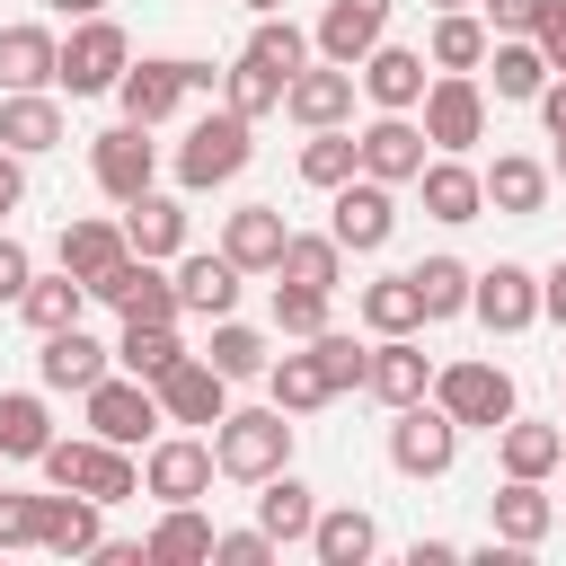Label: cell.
<instances>
[{"mask_svg":"<svg viewBox=\"0 0 566 566\" xmlns=\"http://www.w3.org/2000/svg\"><path fill=\"white\" fill-rule=\"evenodd\" d=\"M221 88V71L212 62H195V53H142L124 80H115V106H124V124H168L186 97H212Z\"/></svg>","mask_w":566,"mask_h":566,"instance_id":"obj_1","label":"cell"},{"mask_svg":"<svg viewBox=\"0 0 566 566\" xmlns=\"http://www.w3.org/2000/svg\"><path fill=\"white\" fill-rule=\"evenodd\" d=\"M248 159H256V124H248L239 106H212V115H195L186 142H177V195H212V186H230Z\"/></svg>","mask_w":566,"mask_h":566,"instance_id":"obj_2","label":"cell"},{"mask_svg":"<svg viewBox=\"0 0 566 566\" xmlns=\"http://www.w3.org/2000/svg\"><path fill=\"white\" fill-rule=\"evenodd\" d=\"M292 416L265 398V407H230L221 424H212V460H221V478H239V486H256V478H274V469H292Z\"/></svg>","mask_w":566,"mask_h":566,"instance_id":"obj_3","label":"cell"},{"mask_svg":"<svg viewBox=\"0 0 566 566\" xmlns=\"http://www.w3.org/2000/svg\"><path fill=\"white\" fill-rule=\"evenodd\" d=\"M433 407L460 424V433H504L513 416H522V398H513V371L504 363H433Z\"/></svg>","mask_w":566,"mask_h":566,"instance_id":"obj_4","label":"cell"},{"mask_svg":"<svg viewBox=\"0 0 566 566\" xmlns=\"http://www.w3.org/2000/svg\"><path fill=\"white\" fill-rule=\"evenodd\" d=\"M44 486H80V495H97V504H124V495H142V469H133V451L124 442H97V433H53L44 442Z\"/></svg>","mask_w":566,"mask_h":566,"instance_id":"obj_5","label":"cell"},{"mask_svg":"<svg viewBox=\"0 0 566 566\" xmlns=\"http://www.w3.org/2000/svg\"><path fill=\"white\" fill-rule=\"evenodd\" d=\"M124 71H133V35L115 18H71V35H62V88L71 97H115Z\"/></svg>","mask_w":566,"mask_h":566,"instance_id":"obj_6","label":"cell"},{"mask_svg":"<svg viewBox=\"0 0 566 566\" xmlns=\"http://www.w3.org/2000/svg\"><path fill=\"white\" fill-rule=\"evenodd\" d=\"M416 124H424L433 150H460V159H469V150L486 142V80H478V71H433Z\"/></svg>","mask_w":566,"mask_h":566,"instance_id":"obj_7","label":"cell"},{"mask_svg":"<svg viewBox=\"0 0 566 566\" xmlns=\"http://www.w3.org/2000/svg\"><path fill=\"white\" fill-rule=\"evenodd\" d=\"M80 407H88V433L97 442H159V424H168V407H159V389L150 380H133V371H106L97 389H80Z\"/></svg>","mask_w":566,"mask_h":566,"instance_id":"obj_8","label":"cell"},{"mask_svg":"<svg viewBox=\"0 0 566 566\" xmlns=\"http://www.w3.org/2000/svg\"><path fill=\"white\" fill-rule=\"evenodd\" d=\"M212 478H221V460H212V433H195V424H177L142 451V495H159V504H195V495H212Z\"/></svg>","mask_w":566,"mask_h":566,"instance_id":"obj_9","label":"cell"},{"mask_svg":"<svg viewBox=\"0 0 566 566\" xmlns=\"http://www.w3.org/2000/svg\"><path fill=\"white\" fill-rule=\"evenodd\" d=\"M451 460H460V424H451L433 398L389 407V469H398V478H451Z\"/></svg>","mask_w":566,"mask_h":566,"instance_id":"obj_10","label":"cell"},{"mask_svg":"<svg viewBox=\"0 0 566 566\" xmlns=\"http://www.w3.org/2000/svg\"><path fill=\"white\" fill-rule=\"evenodd\" d=\"M88 177H97L106 203L150 195V186H159V142H150V124H106V133L88 142Z\"/></svg>","mask_w":566,"mask_h":566,"instance_id":"obj_11","label":"cell"},{"mask_svg":"<svg viewBox=\"0 0 566 566\" xmlns=\"http://www.w3.org/2000/svg\"><path fill=\"white\" fill-rule=\"evenodd\" d=\"M327 230L345 239V256H380V248L398 239V186H380V177H345V186L327 195Z\"/></svg>","mask_w":566,"mask_h":566,"instance_id":"obj_12","label":"cell"},{"mask_svg":"<svg viewBox=\"0 0 566 566\" xmlns=\"http://www.w3.org/2000/svg\"><path fill=\"white\" fill-rule=\"evenodd\" d=\"M115 318H186V301H177V274L159 265V256H115L97 283H88Z\"/></svg>","mask_w":566,"mask_h":566,"instance_id":"obj_13","label":"cell"},{"mask_svg":"<svg viewBox=\"0 0 566 566\" xmlns=\"http://www.w3.org/2000/svg\"><path fill=\"white\" fill-rule=\"evenodd\" d=\"M469 318H478L486 336H522V327H539V274H531V265H513V256H495V265H478V292H469Z\"/></svg>","mask_w":566,"mask_h":566,"instance_id":"obj_14","label":"cell"},{"mask_svg":"<svg viewBox=\"0 0 566 566\" xmlns=\"http://www.w3.org/2000/svg\"><path fill=\"white\" fill-rule=\"evenodd\" d=\"M354 80H363V97H371L380 115H416L424 88H433V62H424L416 44H389V35H380V44L354 62Z\"/></svg>","mask_w":566,"mask_h":566,"instance_id":"obj_15","label":"cell"},{"mask_svg":"<svg viewBox=\"0 0 566 566\" xmlns=\"http://www.w3.org/2000/svg\"><path fill=\"white\" fill-rule=\"evenodd\" d=\"M354 142H363V177H380V186H416V168L433 159V142H424L416 115H371Z\"/></svg>","mask_w":566,"mask_h":566,"instance_id":"obj_16","label":"cell"},{"mask_svg":"<svg viewBox=\"0 0 566 566\" xmlns=\"http://www.w3.org/2000/svg\"><path fill=\"white\" fill-rule=\"evenodd\" d=\"M416 195H424V221H442V230H460V221L486 212V177H478L460 150H433V159L416 168Z\"/></svg>","mask_w":566,"mask_h":566,"instance_id":"obj_17","label":"cell"},{"mask_svg":"<svg viewBox=\"0 0 566 566\" xmlns=\"http://www.w3.org/2000/svg\"><path fill=\"white\" fill-rule=\"evenodd\" d=\"M150 389H159L168 424H195V433H203V424H221V416H230V389H239V380H221L203 354H186V363H177V371H159Z\"/></svg>","mask_w":566,"mask_h":566,"instance_id":"obj_18","label":"cell"},{"mask_svg":"<svg viewBox=\"0 0 566 566\" xmlns=\"http://www.w3.org/2000/svg\"><path fill=\"white\" fill-rule=\"evenodd\" d=\"M283 239H292L283 203H239V212H221V256H230L239 274H274V265H283Z\"/></svg>","mask_w":566,"mask_h":566,"instance_id":"obj_19","label":"cell"},{"mask_svg":"<svg viewBox=\"0 0 566 566\" xmlns=\"http://www.w3.org/2000/svg\"><path fill=\"white\" fill-rule=\"evenodd\" d=\"M389 9H398V0H327L318 27H310V35H318V62H345V71H354V62L389 35Z\"/></svg>","mask_w":566,"mask_h":566,"instance_id":"obj_20","label":"cell"},{"mask_svg":"<svg viewBox=\"0 0 566 566\" xmlns=\"http://www.w3.org/2000/svg\"><path fill=\"white\" fill-rule=\"evenodd\" d=\"M354 71L345 62H310V71H292V88H283V115L301 124V133H318V124H345L354 115Z\"/></svg>","mask_w":566,"mask_h":566,"instance_id":"obj_21","label":"cell"},{"mask_svg":"<svg viewBox=\"0 0 566 566\" xmlns=\"http://www.w3.org/2000/svg\"><path fill=\"white\" fill-rule=\"evenodd\" d=\"M239 283H248V274H239L221 248H186V256H177V301H186V318H203V327L239 310Z\"/></svg>","mask_w":566,"mask_h":566,"instance_id":"obj_22","label":"cell"},{"mask_svg":"<svg viewBox=\"0 0 566 566\" xmlns=\"http://www.w3.org/2000/svg\"><path fill=\"white\" fill-rule=\"evenodd\" d=\"M106 371H115V345H97L88 327H53V336H44V354H35V380H44V389H71V398H80V389H97Z\"/></svg>","mask_w":566,"mask_h":566,"instance_id":"obj_23","label":"cell"},{"mask_svg":"<svg viewBox=\"0 0 566 566\" xmlns=\"http://www.w3.org/2000/svg\"><path fill=\"white\" fill-rule=\"evenodd\" d=\"M363 389H371L380 407H416V398H433V354H424L416 336H380V345H371Z\"/></svg>","mask_w":566,"mask_h":566,"instance_id":"obj_24","label":"cell"},{"mask_svg":"<svg viewBox=\"0 0 566 566\" xmlns=\"http://www.w3.org/2000/svg\"><path fill=\"white\" fill-rule=\"evenodd\" d=\"M0 150H18V159L62 150V97L53 88H0Z\"/></svg>","mask_w":566,"mask_h":566,"instance_id":"obj_25","label":"cell"},{"mask_svg":"<svg viewBox=\"0 0 566 566\" xmlns=\"http://www.w3.org/2000/svg\"><path fill=\"white\" fill-rule=\"evenodd\" d=\"M35 548H53V557H97V548H106V504L80 495V486H53V495H44V539H35Z\"/></svg>","mask_w":566,"mask_h":566,"instance_id":"obj_26","label":"cell"},{"mask_svg":"<svg viewBox=\"0 0 566 566\" xmlns=\"http://www.w3.org/2000/svg\"><path fill=\"white\" fill-rule=\"evenodd\" d=\"M0 88H62V35L35 18L0 27Z\"/></svg>","mask_w":566,"mask_h":566,"instance_id":"obj_27","label":"cell"},{"mask_svg":"<svg viewBox=\"0 0 566 566\" xmlns=\"http://www.w3.org/2000/svg\"><path fill=\"white\" fill-rule=\"evenodd\" d=\"M486 177V212H504V221H531L539 203H548V159H531V150H495V168H478Z\"/></svg>","mask_w":566,"mask_h":566,"instance_id":"obj_28","label":"cell"},{"mask_svg":"<svg viewBox=\"0 0 566 566\" xmlns=\"http://www.w3.org/2000/svg\"><path fill=\"white\" fill-rule=\"evenodd\" d=\"M486 531L513 539V548H539V539L557 531V504L539 495V478H504V486L486 495Z\"/></svg>","mask_w":566,"mask_h":566,"instance_id":"obj_29","label":"cell"},{"mask_svg":"<svg viewBox=\"0 0 566 566\" xmlns=\"http://www.w3.org/2000/svg\"><path fill=\"white\" fill-rule=\"evenodd\" d=\"M124 239H133V256H159V265H177L186 256V203L177 195H133L124 203Z\"/></svg>","mask_w":566,"mask_h":566,"instance_id":"obj_30","label":"cell"},{"mask_svg":"<svg viewBox=\"0 0 566 566\" xmlns=\"http://www.w3.org/2000/svg\"><path fill=\"white\" fill-rule=\"evenodd\" d=\"M371 548H380V522L363 504H318V522H310V557L318 566H371Z\"/></svg>","mask_w":566,"mask_h":566,"instance_id":"obj_31","label":"cell"},{"mask_svg":"<svg viewBox=\"0 0 566 566\" xmlns=\"http://www.w3.org/2000/svg\"><path fill=\"white\" fill-rule=\"evenodd\" d=\"M486 88H495L504 106H531V97L548 88V53H539V35H495V44H486Z\"/></svg>","mask_w":566,"mask_h":566,"instance_id":"obj_32","label":"cell"},{"mask_svg":"<svg viewBox=\"0 0 566 566\" xmlns=\"http://www.w3.org/2000/svg\"><path fill=\"white\" fill-rule=\"evenodd\" d=\"M53 256L80 274V283H97L115 256H133V239H124V221H106V212H80V221H62V239H53Z\"/></svg>","mask_w":566,"mask_h":566,"instance_id":"obj_33","label":"cell"},{"mask_svg":"<svg viewBox=\"0 0 566 566\" xmlns=\"http://www.w3.org/2000/svg\"><path fill=\"white\" fill-rule=\"evenodd\" d=\"M53 442V407L35 389H0V469H35Z\"/></svg>","mask_w":566,"mask_h":566,"instance_id":"obj_34","label":"cell"},{"mask_svg":"<svg viewBox=\"0 0 566 566\" xmlns=\"http://www.w3.org/2000/svg\"><path fill=\"white\" fill-rule=\"evenodd\" d=\"M486 44H495V27H486L478 9H433L424 62H433V71H486Z\"/></svg>","mask_w":566,"mask_h":566,"instance_id":"obj_35","label":"cell"},{"mask_svg":"<svg viewBox=\"0 0 566 566\" xmlns=\"http://www.w3.org/2000/svg\"><path fill=\"white\" fill-rule=\"evenodd\" d=\"M186 363V336H177V318H124V336H115V371H133V380H159V371H177Z\"/></svg>","mask_w":566,"mask_h":566,"instance_id":"obj_36","label":"cell"},{"mask_svg":"<svg viewBox=\"0 0 566 566\" xmlns=\"http://www.w3.org/2000/svg\"><path fill=\"white\" fill-rule=\"evenodd\" d=\"M256 522L292 548H310V522H318V495H310V478H292V469H274V478H256Z\"/></svg>","mask_w":566,"mask_h":566,"instance_id":"obj_37","label":"cell"},{"mask_svg":"<svg viewBox=\"0 0 566 566\" xmlns=\"http://www.w3.org/2000/svg\"><path fill=\"white\" fill-rule=\"evenodd\" d=\"M212 539H221V531H212L195 504H159V522H150L142 548H150V566H212Z\"/></svg>","mask_w":566,"mask_h":566,"instance_id":"obj_38","label":"cell"},{"mask_svg":"<svg viewBox=\"0 0 566 566\" xmlns=\"http://www.w3.org/2000/svg\"><path fill=\"white\" fill-rule=\"evenodd\" d=\"M495 460H504V478H557V460H566V424H531V416H513V424L495 433Z\"/></svg>","mask_w":566,"mask_h":566,"instance_id":"obj_39","label":"cell"},{"mask_svg":"<svg viewBox=\"0 0 566 566\" xmlns=\"http://www.w3.org/2000/svg\"><path fill=\"white\" fill-rule=\"evenodd\" d=\"M354 310H363V327H371V336H416V327H424V301H416V274H371Z\"/></svg>","mask_w":566,"mask_h":566,"instance_id":"obj_40","label":"cell"},{"mask_svg":"<svg viewBox=\"0 0 566 566\" xmlns=\"http://www.w3.org/2000/svg\"><path fill=\"white\" fill-rule=\"evenodd\" d=\"M265 398H274L283 416H318V407H327L336 389H327V371H318V354L301 345V354H274V363H265Z\"/></svg>","mask_w":566,"mask_h":566,"instance_id":"obj_41","label":"cell"},{"mask_svg":"<svg viewBox=\"0 0 566 566\" xmlns=\"http://www.w3.org/2000/svg\"><path fill=\"white\" fill-rule=\"evenodd\" d=\"M248 62H265L274 80H292V71H310V62H318V35H310V27H292L283 9H265V18H256V35H248Z\"/></svg>","mask_w":566,"mask_h":566,"instance_id":"obj_42","label":"cell"},{"mask_svg":"<svg viewBox=\"0 0 566 566\" xmlns=\"http://www.w3.org/2000/svg\"><path fill=\"white\" fill-rule=\"evenodd\" d=\"M345 177H363V142H354L345 124H318V133L301 142V186H318V195H336Z\"/></svg>","mask_w":566,"mask_h":566,"instance_id":"obj_43","label":"cell"},{"mask_svg":"<svg viewBox=\"0 0 566 566\" xmlns=\"http://www.w3.org/2000/svg\"><path fill=\"white\" fill-rule=\"evenodd\" d=\"M274 274H283V283H318V292H336V283H345V239H336V230H292Z\"/></svg>","mask_w":566,"mask_h":566,"instance_id":"obj_44","label":"cell"},{"mask_svg":"<svg viewBox=\"0 0 566 566\" xmlns=\"http://www.w3.org/2000/svg\"><path fill=\"white\" fill-rule=\"evenodd\" d=\"M88 301H97V292L62 265V274H35L18 310H27V327H35V336H53V327H80V310H88Z\"/></svg>","mask_w":566,"mask_h":566,"instance_id":"obj_45","label":"cell"},{"mask_svg":"<svg viewBox=\"0 0 566 566\" xmlns=\"http://www.w3.org/2000/svg\"><path fill=\"white\" fill-rule=\"evenodd\" d=\"M203 363H212L221 380H265V363H274V354H265V336H256V327L230 310V318H212V336H203Z\"/></svg>","mask_w":566,"mask_h":566,"instance_id":"obj_46","label":"cell"},{"mask_svg":"<svg viewBox=\"0 0 566 566\" xmlns=\"http://www.w3.org/2000/svg\"><path fill=\"white\" fill-rule=\"evenodd\" d=\"M407 274H416L424 327H433V318H460V310H469V292H478V265H460V256H424V265H407Z\"/></svg>","mask_w":566,"mask_h":566,"instance_id":"obj_47","label":"cell"},{"mask_svg":"<svg viewBox=\"0 0 566 566\" xmlns=\"http://www.w3.org/2000/svg\"><path fill=\"white\" fill-rule=\"evenodd\" d=\"M283 88H292V80H274V71H265V62H248V53H239V62L221 71V106H239L248 124L283 115Z\"/></svg>","mask_w":566,"mask_h":566,"instance_id":"obj_48","label":"cell"},{"mask_svg":"<svg viewBox=\"0 0 566 566\" xmlns=\"http://www.w3.org/2000/svg\"><path fill=\"white\" fill-rule=\"evenodd\" d=\"M327 301H336V292H318V283H274V336H301V345H310V336L327 327Z\"/></svg>","mask_w":566,"mask_h":566,"instance_id":"obj_49","label":"cell"},{"mask_svg":"<svg viewBox=\"0 0 566 566\" xmlns=\"http://www.w3.org/2000/svg\"><path fill=\"white\" fill-rule=\"evenodd\" d=\"M310 354H318V371H327V389L345 398V389H363V371H371V345H354L345 327H318L310 336Z\"/></svg>","mask_w":566,"mask_h":566,"instance_id":"obj_50","label":"cell"},{"mask_svg":"<svg viewBox=\"0 0 566 566\" xmlns=\"http://www.w3.org/2000/svg\"><path fill=\"white\" fill-rule=\"evenodd\" d=\"M35 539H44V495L0 486V548H35Z\"/></svg>","mask_w":566,"mask_h":566,"instance_id":"obj_51","label":"cell"},{"mask_svg":"<svg viewBox=\"0 0 566 566\" xmlns=\"http://www.w3.org/2000/svg\"><path fill=\"white\" fill-rule=\"evenodd\" d=\"M274 548H283V539H274L265 522H256V531H221V539H212V566H265Z\"/></svg>","mask_w":566,"mask_h":566,"instance_id":"obj_52","label":"cell"},{"mask_svg":"<svg viewBox=\"0 0 566 566\" xmlns=\"http://www.w3.org/2000/svg\"><path fill=\"white\" fill-rule=\"evenodd\" d=\"M27 283H35V256H27V239H9V230H0V310H18V301H27Z\"/></svg>","mask_w":566,"mask_h":566,"instance_id":"obj_53","label":"cell"},{"mask_svg":"<svg viewBox=\"0 0 566 566\" xmlns=\"http://www.w3.org/2000/svg\"><path fill=\"white\" fill-rule=\"evenodd\" d=\"M539 9H548V0H478V18H486L495 35H531V27H539Z\"/></svg>","mask_w":566,"mask_h":566,"instance_id":"obj_54","label":"cell"},{"mask_svg":"<svg viewBox=\"0 0 566 566\" xmlns=\"http://www.w3.org/2000/svg\"><path fill=\"white\" fill-rule=\"evenodd\" d=\"M531 35H539V53H548V71H566V0H548Z\"/></svg>","mask_w":566,"mask_h":566,"instance_id":"obj_55","label":"cell"},{"mask_svg":"<svg viewBox=\"0 0 566 566\" xmlns=\"http://www.w3.org/2000/svg\"><path fill=\"white\" fill-rule=\"evenodd\" d=\"M531 106H539V124H548V142H566V71H548V88H539Z\"/></svg>","mask_w":566,"mask_h":566,"instance_id":"obj_56","label":"cell"},{"mask_svg":"<svg viewBox=\"0 0 566 566\" xmlns=\"http://www.w3.org/2000/svg\"><path fill=\"white\" fill-rule=\"evenodd\" d=\"M27 203V159L18 150H0V230H9V212Z\"/></svg>","mask_w":566,"mask_h":566,"instance_id":"obj_57","label":"cell"},{"mask_svg":"<svg viewBox=\"0 0 566 566\" xmlns=\"http://www.w3.org/2000/svg\"><path fill=\"white\" fill-rule=\"evenodd\" d=\"M539 318H557V327H566V256L539 274Z\"/></svg>","mask_w":566,"mask_h":566,"instance_id":"obj_58","label":"cell"},{"mask_svg":"<svg viewBox=\"0 0 566 566\" xmlns=\"http://www.w3.org/2000/svg\"><path fill=\"white\" fill-rule=\"evenodd\" d=\"M451 557H460V539H416L407 548V566H451Z\"/></svg>","mask_w":566,"mask_h":566,"instance_id":"obj_59","label":"cell"},{"mask_svg":"<svg viewBox=\"0 0 566 566\" xmlns=\"http://www.w3.org/2000/svg\"><path fill=\"white\" fill-rule=\"evenodd\" d=\"M53 18H106V0H44Z\"/></svg>","mask_w":566,"mask_h":566,"instance_id":"obj_60","label":"cell"},{"mask_svg":"<svg viewBox=\"0 0 566 566\" xmlns=\"http://www.w3.org/2000/svg\"><path fill=\"white\" fill-rule=\"evenodd\" d=\"M433 9H478V0H433Z\"/></svg>","mask_w":566,"mask_h":566,"instance_id":"obj_61","label":"cell"},{"mask_svg":"<svg viewBox=\"0 0 566 566\" xmlns=\"http://www.w3.org/2000/svg\"><path fill=\"white\" fill-rule=\"evenodd\" d=\"M248 9H256V18H265V9H283V0H248Z\"/></svg>","mask_w":566,"mask_h":566,"instance_id":"obj_62","label":"cell"},{"mask_svg":"<svg viewBox=\"0 0 566 566\" xmlns=\"http://www.w3.org/2000/svg\"><path fill=\"white\" fill-rule=\"evenodd\" d=\"M557 177H566V142H557Z\"/></svg>","mask_w":566,"mask_h":566,"instance_id":"obj_63","label":"cell"},{"mask_svg":"<svg viewBox=\"0 0 566 566\" xmlns=\"http://www.w3.org/2000/svg\"><path fill=\"white\" fill-rule=\"evenodd\" d=\"M557 469H566V460H557Z\"/></svg>","mask_w":566,"mask_h":566,"instance_id":"obj_64","label":"cell"}]
</instances>
